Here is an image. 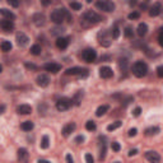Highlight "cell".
<instances>
[{"label":"cell","instance_id":"obj_45","mask_svg":"<svg viewBox=\"0 0 163 163\" xmlns=\"http://www.w3.org/2000/svg\"><path fill=\"white\" fill-rule=\"evenodd\" d=\"M157 74H158L159 78H162V76H163V66H158L157 68Z\"/></svg>","mask_w":163,"mask_h":163},{"label":"cell","instance_id":"obj_38","mask_svg":"<svg viewBox=\"0 0 163 163\" xmlns=\"http://www.w3.org/2000/svg\"><path fill=\"white\" fill-rule=\"evenodd\" d=\"M132 101H134V98H132L131 96H129V97H126L125 100L122 101V106H124V107H126V106H127L129 103H130V102H132Z\"/></svg>","mask_w":163,"mask_h":163},{"label":"cell","instance_id":"obj_14","mask_svg":"<svg viewBox=\"0 0 163 163\" xmlns=\"http://www.w3.org/2000/svg\"><path fill=\"white\" fill-rule=\"evenodd\" d=\"M36 82H37V84L40 85V87L45 88V87H47V85L50 84V78H49V76H47L46 74H41V75L37 76Z\"/></svg>","mask_w":163,"mask_h":163},{"label":"cell","instance_id":"obj_18","mask_svg":"<svg viewBox=\"0 0 163 163\" xmlns=\"http://www.w3.org/2000/svg\"><path fill=\"white\" fill-rule=\"evenodd\" d=\"M17 112L19 115H28L32 112V107L28 106V105H20L17 107Z\"/></svg>","mask_w":163,"mask_h":163},{"label":"cell","instance_id":"obj_31","mask_svg":"<svg viewBox=\"0 0 163 163\" xmlns=\"http://www.w3.org/2000/svg\"><path fill=\"white\" fill-rule=\"evenodd\" d=\"M96 122L92 121V120H89V121H87V124H85V129H87L88 131H94L96 130Z\"/></svg>","mask_w":163,"mask_h":163},{"label":"cell","instance_id":"obj_4","mask_svg":"<svg viewBox=\"0 0 163 163\" xmlns=\"http://www.w3.org/2000/svg\"><path fill=\"white\" fill-rule=\"evenodd\" d=\"M98 41H100V45L103 47H108L112 42V37L107 31H101L98 33Z\"/></svg>","mask_w":163,"mask_h":163},{"label":"cell","instance_id":"obj_24","mask_svg":"<svg viewBox=\"0 0 163 163\" xmlns=\"http://www.w3.org/2000/svg\"><path fill=\"white\" fill-rule=\"evenodd\" d=\"M82 98H83V92H82V91H78V92L75 93L74 98L71 100V102H74V105H75V106H79V105H80V102H82Z\"/></svg>","mask_w":163,"mask_h":163},{"label":"cell","instance_id":"obj_52","mask_svg":"<svg viewBox=\"0 0 163 163\" xmlns=\"http://www.w3.org/2000/svg\"><path fill=\"white\" fill-rule=\"evenodd\" d=\"M50 4H51V1H42V5H50Z\"/></svg>","mask_w":163,"mask_h":163},{"label":"cell","instance_id":"obj_5","mask_svg":"<svg viewBox=\"0 0 163 163\" xmlns=\"http://www.w3.org/2000/svg\"><path fill=\"white\" fill-rule=\"evenodd\" d=\"M96 7L98 9L103 10V12H114L115 9V3L108 1V0H100L96 3Z\"/></svg>","mask_w":163,"mask_h":163},{"label":"cell","instance_id":"obj_1","mask_svg":"<svg viewBox=\"0 0 163 163\" xmlns=\"http://www.w3.org/2000/svg\"><path fill=\"white\" fill-rule=\"evenodd\" d=\"M101 20H102L101 15H98L97 13L93 10H88L80 17V25L83 28H89V27L96 25L98 22H101Z\"/></svg>","mask_w":163,"mask_h":163},{"label":"cell","instance_id":"obj_21","mask_svg":"<svg viewBox=\"0 0 163 163\" xmlns=\"http://www.w3.org/2000/svg\"><path fill=\"white\" fill-rule=\"evenodd\" d=\"M161 9H162L161 4H159V3H156V4H154V5L151 8V10H149V15H151V17L159 15V14H161Z\"/></svg>","mask_w":163,"mask_h":163},{"label":"cell","instance_id":"obj_6","mask_svg":"<svg viewBox=\"0 0 163 163\" xmlns=\"http://www.w3.org/2000/svg\"><path fill=\"white\" fill-rule=\"evenodd\" d=\"M71 105H73L71 100H69V98H66V97H63V98H60V100H57L56 108L59 111H66V110L70 108Z\"/></svg>","mask_w":163,"mask_h":163},{"label":"cell","instance_id":"obj_33","mask_svg":"<svg viewBox=\"0 0 163 163\" xmlns=\"http://www.w3.org/2000/svg\"><path fill=\"white\" fill-rule=\"evenodd\" d=\"M121 121H116V122H114V124H110L108 126H107V130L108 131H114V130H116V129H119L120 126H121Z\"/></svg>","mask_w":163,"mask_h":163},{"label":"cell","instance_id":"obj_42","mask_svg":"<svg viewBox=\"0 0 163 163\" xmlns=\"http://www.w3.org/2000/svg\"><path fill=\"white\" fill-rule=\"evenodd\" d=\"M84 140H85V138H84L83 135H78V136H76V138H75V143L80 144V143H83Z\"/></svg>","mask_w":163,"mask_h":163},{"label":"cell","instance_id":"obj_19","mask_svg":"<svg viewBox=\"0 0 163 163\" xmlns=\"http://www.w3.org/2000/svg\"><path fill=\"white\" fill-rule=\"evenodd\" d=\"M68 45H69V38L68 37H59L57 40H56V46L59 47V49H66Z\"/></svg>","mask_w":163,"mask_h":163},{"label":"cell","instance_id":"obj_23","mask_svg":"<svg viewBox=\"0 0 163 163\" xmlns=\"http://www.w3.org/2000/svg\"><path fill=\"white\" fill-rule=\"evenodd\" d=\"M108 108H110V107L107 106V105H102V106H100V107H98V108H97V111H96V115H97L98 117L103 116V115L107 112V111H108Z\"/></svg>","mask_w":163,"mask_h":163},{"label":"cell","instance_id":"obj_30","mask_svg":"<svg viewBox=\"0 0 163 163\" xmlns=\"http://www.w3.org/2000/svg\"><path fill=\"white\" fill-rule=\"evenodd\" d=\"M42 52V49H41V46L40 45H33L32 47H31V54L32 55H40Z\"/></svg>","mask_w":163,"mask_h":163},{"label":"cell","instance_id":"obj_12","mask_svg":"<svg viewBox=\"0 0 163 163\" xmlns=\"http://www.w3.org/2000/svg\"><path fill=\"white\" fill-rule=\"evenodd\" d=\"M145 158L151 163H159L161 162V156L157 152H147L145 153Z\"/></svg>","mask_w":163,"mask_h":163},{"label":"cell","instance_id":"obj_51","mask_svg":"<svg viewBox=\"0 0 163 163\" xmlns=\"http://www.w3.org/2000/svg\"><path fill=\"white\" fill-rule=\"evenodd\" d=\"M4 110H5V106L1 105V106H0V114H3V112H4Z\"/></svg>","mask_w":163,"mask_h":163},{"label":"cell","instance_id":"obj_17","mask_svg":"<svg viewBox=\"0 0 163 163\" xmlns=\"http://www.w3.org/2000/svg\"><path fill=\"white\" fill-rule=\"evenodd\" d=\"M75 127H76L75 122H69V124H66V125L63 127V131H61V132H63V135L65 136V138H66V136H69V135L71 134V132L75 130Z\"/></svg>","mask_w":163,"mask_h":163},{"label":"cell","instance_id":"obj_55","mask_svg":"<svg viewBox=\"0 0 163 163\" xmlns=\"http://www.w3.org/2000/svg\"><path fill=\"white\" fill-rule=\"evenodd\" d=\"M114 163H121V162H114Z\"/></svg>","mask_w":163,"mask_h":163},{"label":"cell","instance_id":"obj_47","mask_svg":"<svg viewBox=\"0 0 163 163\" xmlns=\"http://www.w3.org/2000/svg\"><path fill=\"white\" fill-rule=\"evenodd\" d=\"M66 163H74V159H73L71 154H66Z\"/></svg>","mask_w":163,"mask_h":163},{"label":"cell","instance_id":"obj_2","mask_svg":"<svg viewBox=\"0 0 163 163\" xmlns=\"http://www.w3.org/2000/svg\"><path fill=\"white\" fill-rule=\"evenodd\" d=\"M131 70H132V74H134L135 76L143 78V76H145L147 75V73H148V66L144 61H136V63H134Z\"/></svg>","mask_w":163,"mask_h":163},{"label":"cell","instance_id":"obj_9","mask_svg":"<svg viewBox=\"0 0 163 163\" xmlns=\"http://www.w3.org/2000/svg\"><path fill=\"white\" fill-rule=\"evenodd\" d=\"M15 40H17V44H18V46H20V47L27 46V45H28V42H29V38H28V36L25 35V33H23V32L17 33Z\"/></svg>","mask_w":163,"mask_h":163},{"label":"cell","instance_id":"obj_44","mask_svg":"<svg viewBox=\"0 0 163 163\" xmlns=\"http://www.w3.org/2000/svg\"><path fill=\"white\" fill-rule=\"evenodd\" d=\"M136 132H138V129L132 127V129H130V130H129V136H135Z\"/></svg>","mask_w":163,"mask_h":163},{"label":"cell","instance_id":"obj_32","mask_svg":"<svg viewBox=\"0 0 163 163\" xmlns=\"http://www.w3.org/2000/svg\"><path fill=\"white\" fill-rule=\"evenodd\" d=\"M119 36H120V28L117 25H114V28L111 29V37L116 40V38H119Z\"/></svg>","mask_w":163,"mask_h":163},{"label":"cell","instance_id":"obj_3","mask_svg":"<svg viewBox=\"0 0 163 163\" xmlns=\"http://www.w3.org/2000/svg\"><path fill=\"white\" fill-rule=\"evenodd\" d=\"M65 8H61V9H55L52 13H51L50 18L52 20L54 23L56 24H61L64 22V19H65Z\"/></svg>","mask_w":163,"mask_h":163},{"label":"cell","instance_id":"obj_41","mask_svg":"<svg viewBox=\"0 0 163 163\" xmlns=\"http://www.w3.org/2000/svg\"><path fill=\"white\" fill-rule=\"evenodd\" d=\"M140 114H141V108L140 107H136V108L132 111V115H134L135 117H138V116H140Z\"/></svg>","mask_w":163,"mask_h":163},{"label":"cell","instance_id":"obj_11","mask_svg":"<svg viewBox=\"0 0 163 163\" xmlns=\"http://www.w3.org/2000/svg\"><path fill=\"white\" fill-rule=\"evenodd\" d=\"M100 76L101 78H103V79H110V78H112L114 76V71L108 66H102L100 69Z\"/></svg>","mask_w":163,"mask_h":163},{"label":"cell","instance_id":"obj_40","mask_svg":"<svg viewBox=\"0 0 163 163\" xmlns=\"http://www.w3.org/2000/svg\"><path fill=\"white\" fill-rule=\"evenodd\" d=\"M85 162H87V163H94V159H93L92 154H89V153L85 154Z\"/></svg>","mask_w":163,"mask_h":163},{"label":"cell","instance_id":"obj_29","mask_svg":"<svg viewBox=\"0 0 163 163\" xmlns=\"http://www.w3.org/2000/svg\"><path fill=\"white\" fill-rule=\"evenodd\" d=\"M0 47H1V50L4 51V52H8V51H10V50H12L10 41H3L1 45H0Z\"/></svg>","mask_w":163,"mask_h":163},{"label":"cell","instance_id":"obj_15","mask_svg":"<svg viewBox=\"0 0 163 163\" xmlns=\"http://www.w3.org/2000/svg\"><path fill=\"white\" fill-rule=\"evenodd\" d=\"M18 161L19 163H28V152L25 148L18 149Z\"/></svg>","mask_w":163,"mask_h":163},{"label":"cell","instance_id":"obj_37","mask_svg":"<svg viewBox=\"0 0 163 163\" xmlns=\"http://www.w3.org/2000/svg\"><path fill=\"white\" fill-rule=\"evenodd\" d=\"M139 17H140L139 12H132L129 14V19H139Z\"/></svg>","mask_w":163,"mask_h":163},{"label":"cell","instance_id":"obj_13","mask_svg":"<svg viewBox=\"0 0 163 163\" xmlns=\"http://www.w3.org/2000/svg\"><path fill=\"white\" fill-rule=\"evenodd\" d=\"M45 70L52 73V74H56V73H59L61 70V65H60V64H56V63H49L45 65Z\"/></svg>","mask_w":163,"mask_h":163},{"label":"cell","instance_id":"obj_22","mask_svg":"<svg viewBox=\"0 0 163 163\" xmlns=\"http://www.w3.org/2000/svg\"><path fill=\"white\" fill-rule=\"evenodd\" d=\"M147 32H148V25L145 23H140L138 25V35L140 37H144L145 35H147Z\"/></svg>","mask_w":163,"mask_h":163},{"label":"cell","instance_id":"obj_20","mask_svg":"<svg viewBox=\"0 0 163 163\" xmlns=\"http://www.w3.org/2000/svg\"><path fill=\"white\" fill-rule=\"evenodd\" d=\"M0 14H1L4 18L8 19V20L15 19V14H14V13L10 12V10H8V9H5V8H1V9H0Z\"/></svg>","mask_w":163,"mask_h":163},{"label":"cell","instance_id":"obj_49","mask_svg":"<svg viewBox=\"0 0 163 163\" xmlns=\"http://www.w3.org/2000/svg\"><path fill=\"white\" fill-rule=\"evenodd\" d=\"M8 3H9L12 7H18V5H19V3H18V1H13V0H9Z\"/></svg>","mask_w":163,"mask_h":163},{"label":"cell","instance_id":"obj_16","mask_svg":"<svg viewBox=\"0 0 163 163\" xmlns=\"http://www.w3.org/2000/svg\"><path fill=\"white\" fill-rule=\"evenodd\" d=\"M0 27H1L5 32H12L14 29V23L13 20H8V19H4L0 22Z\"/></svg>","mask_w":163,"mask_h":163},{"label":"cell","instance_id":"obj_34","mask_svg":"<svg viewBox=\"0 0 163 163\" xmlns=\"http://www.w3.org/2000/svg\"><path fill=\"white\" fill-rule=\"evenodd\" d=\"M101 151H100V161H103L106 158V143H101Z\"/></svg>","mask_w":163,"mask_h":163},{"label":"cell","instance_id":"obj_43","mask_svg":"<svg viewBox=\"0 0 163 163\" xmlns=\"http://www.w3.org/2000/svg\"><path fill=\"white\" fill-rule=\"evenodd\" d=\"M158 44H159L161 46H163V31L162 29L159 31V36H158Z\"/></svg>","mask_w":163,"mask_h":163},{"label":"cell","instance_id":"obj_48","mask_svg":"<svg viewBox=\"0 0 163 163\" xmlns=\"http://www.w3.org/2000/svg\"><path fill=\"white\" fill-rule=\"evenodd\" d=\"M25 66L28 68V69H37V66L35 64H29V63H25Z\"/></svg>","mask_w":163,"mask_h":163},{"label":"cell","instance_id":"obj_46","mask_svg":"<svg viewBox=\"0 0 163 163\" xmlns=\"http://www.w3.org/2000/svg\"><path fill=\"white\" fill-rule=\"evenodd\" d=\"M135 154H138V149H130V151H129V157H132V156H135Z\"/></svg>","mask_w":163,"mask_h":163},{"label":"cell","instance_id":"obj_35","mask_svg":"<svg viewBox=\"0 0 163 163\" xmlns=\"http://www.w3.org/2000/svg\"><path fill=\"white\" fill-rule=\"evenodd\" d=\"M69 5H70V8H71V9H74V10H80V9H82V4H80V3L71 1V3L69 4Z\"/></svg>","mask_w":163,"mask_h":163},{"label":"cell","instance_id":"obj_10","mask_svg":"<svg viewBox=\"0 0 163 163\" xmlns=\"http://www.w3.org/2000/svg\"><path fill=\"white\" fill-rule=\"evenodd\" d=\"M32 20H33V23H35V25L42 27V25H45V23H46V17L42 14V13H36V14L32 17Z\"/></svg>","mask_w":163,"mask_h":163},{"label":"cell","instance_id":"obj_50","mask_svg":"<svg viewBox=\"0 0 163 163\" xmlns=\"http://www.w3.org/2000/svg\"><path fill=\"white\" fill-rule=\"evenodd\" d=\"M37 163H51L50 161H46V159H38Z\"/></svg>","mask_w":163,"mask_h":163},{"label":"cell","instance_id":"obj_36","mask_svg":"<svg viewBox=\"0 0 163 163\" xmlns=\"http://www.w3.org/2000/svg\"><path fill=\"white\" fill-rule=\"evenodd\" d=\"M124 33H125V37H127V38H131L132 36H134V32H132V29L130 27H126Z\"/></svg>","mask_w":163,"mask_h":163},{"label":"cell","instance_id":"obj_27","mask_svg":"<svg viewBox=\"0 0 163 163\" xmlns=\"http://www.w3.org/2000/svg\"><path fill=\"white\" fill-rule=\"evenodd\" d=\"M64 32H65V28L61 27V25H59V27H54L52 29H51V35H54V36L63 35Z\"/></svg>","mask_w":163,"mask_h":163},{"label":"cell","instance_id":"obj_7","mask_svg":"<svg viewBox=\"0 0 163 163\" xmlns=\"http://www.w3.org/2000/svg\"><path fill=\"white\" fill-rule=\"evenodd\" d=\"M82 57H83L84 61L92 63V61H94V60H96L97 52H96V50H94V49H85L83 52H82Z\"/></svg>","mask_w":163,"mask_h":163},{"label":"cell","instance_id":"obj_39","mask_svg":"<svg viewBox=\"0 0 163 163\" xmlns=\"http://www.w3.org/2000/svg\"><path fill=\"white\" fill-rule=\"evenodd\" d=\"M111 147H112V151H115V152H119L120 149H121V147H120V144L117 141H114V143L111 144Z\"/></svg>","mask_w":163,"mask_h":163},{"label":"cell","instance_id":"obj_25","mask_svg":"<svg viewBox=\"0 0 163 163\" xmlns=\"http://www.w3.org/2000/svg\"><path fill=\"white\" fill-rule=\"evenodd\" d=\"M49 145H50V138H49V135H44V136H42L41 143H40V147H41L42 149H47V148H49Z\"/></svg>","mask_w":163,"mask_h":163},{"label":"cell","instance_id":"obj_53","mask_svg":"<svg viewBox=\"0 0 163 163\" xmlns=\"http://www.w3.org/2000/svg\"><path fill=\"white\" fill-rule=\"evenodd\" d=\"M140 7H141V8H143V9H144V8H147V4H145V3H144V4H141V5H140Z\"/></svg>","mask_w":163,"mask_h":163},{"label":"cell","instance_id":"obj_28","mask_svg":"<svg viewBox=\"0 0 163 163\" xmlns=\"http://www.w3.org/2000/svg\"><path fill=\"white\" fill-rule=\"evenodd\" d=\"M158 132H159V127L154 126V127H149V129H147V130H145V135L152 136V135H157Z\"/></svg>","mask_w":163,"mask_h":163},{"label":"cell","instance_id":"obj_54","mask_svg":"<svg viewBox=\"0 0 163 163\" xmlns=\"http://www.w3.org/2000/svg\"><path fill=\"white\" fill-rule=\"evenodd\" d=\"M1 71H3V66H1V65H0V73H1Z\"/></svg>","mask_w":163,"mask_h":163},{"label":"cell","instance_id":"obj_8","mask_svg":"<svg viewBox=\"0 0 163 163\" xmlns=\"http://www.w3.org/2000/svg\"><path fill=\"white\" fill-rule=\"evenodd\" d=\"M66 75H80V76H87L88 70L83 69V68H69L66 69Z\"/></svg>","mask_w":163,"mask_h":163},{"label":"cell","instance_id":"obj_26","mask_svg":"<svg viewBox=\"0 0 163 163\" xmlns=\"http://www.w3.org/2000/svg\"><path fill=\"white\" fill-rule=\"evenodd\" d=\"M33 122L32 121H24L22 125H20V129H22L23 131H31L32 129H33Z\"/></svg>","mask_w":163,"mask_h":163}]
</instances>
